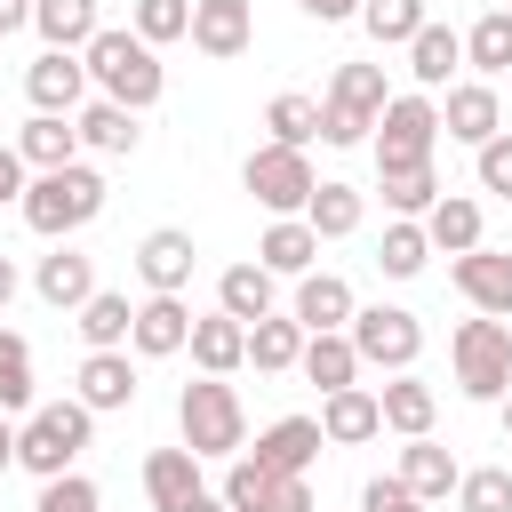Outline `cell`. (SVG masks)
<instances>
[{
	"label": "cell",
	"instance_id": "7402d4cb",
	"mask_svg": "<svg viewBox=\"0 0 512 512\" xmlns=\"http://www.w3.org/2000/svg\"><path fill=\"white\" fill-rule=\"evenodd\" d=\"M320 448H328L320 440V416H280V424L256 432V464H272V472H312Z\"/></svg>",
	"mask_w": 512,
	"mask_h": 512
},
{
	"label": "cell",
	"instance_id": "9a60e30c",
	"mask_svg": "<svg viewBox=\"0 0 512 512\" xmlns=\"http://www.w3.org/2000/svg\"><path fill=\"white\" fill-rule=\"evenodd\" d=\"M496 128H504V104H496V88H488V80H456V88H448V104H440V136L480 152Z\"/></svg>",
	"mask_w": 512,
	"mask_h": 512
},
{
	"label": "cell",
	"instance_id": "d6a6232c",
	"mask_svg": "<svg viewBox=\"0 0 512 512\" xmlns=\"http://www.w3.org/2000/svg\"><path fill=\"white\" fill-rule=\"evenodd\" d=\"M360 216H368V200H360L352 184H312V200H304V224H312L320 240H352Z\"/></svg>",
	"mask_w": 512,
	"mask_h": 512
},
{
	"label": "cell",
	"instance_id": "7a4b0ae2",
	"mask_svg": "<svg viewBox=\"0 0 512 512\" xmlns=\"http://www.w3.org/2000/svg\"><path fill=\"white\" fill-rule=\"evenodd\" d=\"M24 224L40 232V240H72L80 224H96L104 216V176L88 168V160H64V168H40V176H24Z\"/></svg>",
	"mask_w": 512,
	"mask_h": 512
},
{
	"label": "cell",
	"instance_id": "ee69618b",
	"mask_svg": "<svg viewBox=\"0 0 512 512\" xmlns=\"http://www.w3.org/2000/svg\"><path fill=\"white\" fill-rule=\"evenodd\" d=\"M376 192H384L392 216H424V208L440 200V176H432V168H400V176H376Z\"/></svg>",
	"mask_w": 512,
	"mask_h": 512
},
{
	"label": "cell",
	"instance_id": "f6af8a7d",
	"mask_svg": "<svg viewBox=\"0 0 512 512\" xmlns=\"http://www.w3.org/2000/svg\"><path fill=\"white\" fill-rule=\"evenodd\" d=\"M32 512H104V496H96V480L56 472V480H40V504H32Z\"/></svg>",
	"mask_w": 512,
	"mask_h": 512
},
{
	"label": "cell",
	"instance_id": "681fc988",
	"mask_svg": "<svg viewBox=\"0 0 512 512\" xmlns=\"http://www.w3.org/2000/svg\"><path fill=\"white\" fill-rule=\"evenodd\" d=\"M0 200H24V160H16V144H0Z\"/></svg>",
	"mask_w": 512,
	"mask_h": 512
},
{
	"label": "cell",
	"instance_id": "8992f818",
	"mask_svg": "<svg viewBox=\"0 0 512 512\" xmlns=\"http://www.w3.org/2000/svg\"><path fill=\"white\" fill-rule=\"evenodd\" d=\"M88 432H96V416H88L80 400H48V408H32V416L16 424V464H24L32 480H56V472L80 464Z\"/></svg>",
	"mask_w": 512,
	"mask_h": 512
},
{
	"label": "cell",
	"instance_id": "4316f807",
	"mask_svg": "<svg viewBox=\"0 0 512 512\" xmlns=\"http://www.w3.org/2000/svg\"><path fill=\"white\" fill-rule=\"evenodd\" d=\"M296 320H304V336L312 328H344L352 320V280H336V272H296V304H288Z\"/></svg>",
	"mask_w": 512,
	"mask_h": 512
},
{
	"label": "cell",
	"instance_id": "74e56055",
	"mask_svg": "<svg viewBox=\"0 0 512 512\" xmlns=\"http://www.w3.org/2000/svg\"><path fill=\"white\" fill-rule=\"evenodd\" d=\"M376 264H384V280H416V272L432 264V240H424V224H416V216H392V224H384V248H376Z\"/></svg>",
	"mask_w": 512,
	"mask_h": 512
},
{
	"label": "cell",
	"instance_id": "f35d334b",
	"mask_svg": "<svg viewBox=\"0 0 512 512\" xmlns=\"http://www.w3.org/2000/svg\"><path fill=\"white\" fill-rule=\"evenodd\" d=\"M416 24H424V0H360V32L376 48H408Z\"/></svg>",
	"mask_w": 512,
	"mask_h": 512
},
{
	"label": "cell",
	"instance_id": "60d3db41",
	"mask_svg": "<svg viewBox=\"0 0 512 512\" xmlns=\"http://www.w3.org/2000/svg\"><path fill=\"white\" fill-rule=\"evenodd\" d=\"M128 32L152 40V48H168V40L192 32V0H136V8H128Z\"/></svg>",
	"mask_w": 512,
	"mask_h": 512
},
{
	"label": "cell",
	"instance_id": "6da1fadb",
	"mask_svg": "<svg viewBox=\"0 0 512 512\" xmlns=\"http://www.w3.org/2000/svg\"><path fill=\"white\" fill-rule=\"evenodd\" d=\"M80 64H88V80H96L112 104H128V112H152V104H160V88H168L160 48H152V40H136V32H120V24H96V40L80 48Z\"/></svg>",
	"mask_w": 512,
	"mask_h": 512
},
{
	"label": "cell",
	"instance_id": "2e32d148",
	"mask_svg": "<svg viewBox=\"0 0 512 512\" xmlns=\"http://www.w3.org/2000/svg\"><path fill=\"white\" fill-rule=\"evenodd\" d=\"M72 400L88 416H112V408H136V360L128 352H88L80 376H72Z\"/></svg>",
	"mask_w": 512,
	"mask_h": 512
},
{
	"label": "cell",
	"instance_id": "f546056e",
	"mask_svg": "<svg viewBox=\"0 0 512 512\" xmlns=\"http://www.w3.org/2000/svg\"><path fill=\"white\" fill-rule=\"evenodd\" d=\"M400 488H416L424 504H440V496H456V456L432 440V432H416L408 448H400Z\"/></svg>",
	"mask_w": 512,
	"mask_h": 512
},
{
	"label": "cell",
	"instance_id": "ba28073f",
	"mask_svg": "<svg viewBox=\"0 0 512 512\" xmlns=\"http://www.w3.org/2000/svg\"><path fill=\"white\" fill-rule=\"evenodd\" d=\"M384 64H344L328 80V104H320V144H368L376 112H384Z\"/></svg>",
	"mask_w": 512,
	"mask_h": 512
},
{
	"label": "cell",
	"instance_id": "ac0fdd59",
	"mask_svg": "<svg viewBox=\"0 0 512 512\" xmlns=\"http://www.w3.org/2000/svg\"><path fill=\"white\" fill-rule=\"evenodd\" d=\"M184 352L200 360V376H232V368H248V320H232V312H192Z\"/></svg>",
	"mask_w": 512,
	"mask_h": 512
},
{
	"label": "cell",
	"instance_id": "5bb4252c",
	"mask_svg": "<svg viewBox=\"0 0 512 512\" xmlns=\"http://www.w3.org/2000/svg\"><path fill=\"white\" fill-rule=\"evenodd\" d=\"M192 264H200V248H192V232H176V224H160V232L136 240V272H144L152 296H184V288H192Z\"/></svg>",
	"mask_w": 512,
	"mask_h": 512
},
{
	"label": "cell",
	"instance_id": "1f68e13d",
	"mask_svg": "<svg viewBox=\"0 0 512 512\" xmlns=\"http://www.w3.org/2000/svg\"><path fill=\"white\" fill-rule=\"evenodd\" d=\"M192 488H200V456H192V448H152V456H144V496H152V512H176Z\"/></svg>",
	"mask_w": 512,
	"mask_h": 512
},
{
	"label": "cell",
	"instance_id": "9f6ffc18",
	"mask_svg": "<svg viewBox=\"0 0 512 512\" xmlns=\"http://www.w3.org/2000/svg\"><path fill=\"white\" fill-rule=\"evenodd\" d=\"M504 8H512V0H504Z\"/></svg>",
	"mask_w": 512,
	"mask_h": 512
},
{
	"label": "cell",
	"instance_id": "44dd1931",
	"mask_svg": "<svg viewBox=\"0 0 512 512\" xmlns=\"http://www.w3.org/2000/svg\"><path fill=\"white\" fill-rule=\"evenodd\" d=\"M32 288H40V304L80 312V304L96 296V264H88L80 248H64V240H56V256H40V272H32Z\"/></svg>",
	"mask_w": 512,
	"mask_h": 512
},
{
	"label": "cell",
	"instance_id": "83f0119b",
	"mask_svg": "<svg viewBox=\"0 0 512 512\" xmlns=\"http://www.w3.org/2000/svg\"><path fill=\"white\" fill-rule=\"evenodd\" d=\"M296 368H304L320 392H344V384L360 376V352H352V336H344V328H312V336H304V352H296Z\"/></svg>",
	"mask_w": 512,
	"mask_h": 512
},
{
	"label": "cell",
	"instance_id": "7c38bea8",
	"mask_svg": "<svg viewBox=\"0 0 512 512\" xmlns=\"http://www.w3.org/2000/svg\"><path fill=\"white\" fill-rule=\"evenodd\" d=\"M208 64H232V56H248V40H256V8L248 0H192V32H184Z\"/></svg>",
	"mask_w": 512,
	"mask_h": 512
},
{
	"label": "cell",
	"instance_id": "52a82bcc",
	"mask_svg": "<svg viewBox=\"0 0 512 512\" xmlns=\"http://www.w3.org/2000/svg\"><path fill=\"white\" fill-rule=\"evenodd\" d=\"M344 336H352L360 368H384V376L416 368V352H424V320H416L408 304H352Z\"/></svg>",
	"mask_w": 512,
	"mask_h": 512
},
{
	"label": "cell",
	"instance_id": "836d02e7",
	"mask_svg": "<svg viewBox=\"0 0 512 512\" xmlns=\"http://www.w3.org/2000/svg\"><path fill=\"white\" fill-rule=\"evenodd\" d=\"M464 64H472L480 80H504V72H512V8H488V16L464 32Z\"/></svg>",
	"mask_w": 512,
	"mask_h": 512
},
{
	"label": "cell",
	"instance_id": "11a10c76",
	"mask_svg": "<svg viewBox=\"0 0 512 512\" xmlns=\"http://www.w3.org/2000/svg\"><path fill=\"white\" fill-rule=\"evenodd\" d=\"M496 408H504V440H512V392H504V400H496Z\"/></svg>",
	"mask_w": 512,
	"mask_h": 512
},
{
	"label": "cell",
	"instance_id": "4dcf8cb0",
	"mask_svg": "<svg viewBox=\"0 0 512 512\" xmlns=\"http://www.w3.org/2000/svg\"><path fill=\"white\" fill-rule=\"evenodd\" d=\"M416 224H424V240H432V248H448V256L480 248V200H464V192H440Z\"/></svg>",
	"mask_w": 512,
	"mask_h": 512
},
{
	"label": "cell",
	"instance_id": "db71d44e",
	"mask_svg": "<svg viewBox=\"0 0 512 512\" xmlns=\"http://www.w3.org/2000/svg\"><path fill=\"white\" fill-rule=\"evenodd\" d=\"M8 464H16V424L0 416V472H8Z\"/></svg>",
	"mask_w": 512,
	"mask_h": 512
},
{
	"label": "cell",
	"instance_id": "f907efd6",
	"mask_svg": "<svg viewBox=\"0 0 512 512\" xmlns=\"http://www.w3.org/2000/svg\"><path fill=\"white\" fill-rule=\"evenodd\" d=\"M24 24H32V0H0V40L24 32Z\"/></svg>",
	"mask_w": 512,
	"mask_h": 512
},
{
	"label": "cell",
	"instance_id": "d6986e66",
	"mask_svg": "<svg viewBox=\"0 0 512 512\" xmlns=\"http://www.w3.org/2000/svg\"><path fill=\"white\" fill-rule=\"evenodd\" d=\"M376 432H384V408H376L368 384L320 392V440H328V448H360V440H376Z\"/></svg>",
	"mask_w": 512,
	"mask_h": 512
},
{
	"label": "cell",
	"instance_id": "e575fe53",
	"mask_svg": "<svg viewBox=\"0 0 512 512\" xmlns=\"http://www.w3.org/2000/svg\"><path fill=\"white\" fill-rule=\"evenodd\" d=\"M32 32L48 48H88L96 40V0H32Z\"/></svg>",
	"mask_w": 512,
	"mask_h": 512
},
{
	"label": "cell",
	"instance_id": "cb8c5ba5",
	"mask_svg": "<svg viewBox=\"0 0 512 512\" xmlns=\"http://www.w3.org/2000/svg\"><path fill=\"white\" fill-rule=\"evenodd\" d=\"M296 352H304V320H296V312H264V320H248V368H256V376H288Z\"/></svg>",
	"mask_w": 512,
	"mask_h": 512
},
{
	"label": "cell",
	"instance_id": "b9f144b4",
	"mask_svg": "<svg viewBox=\"0 0 512 512\" xmlns=\"http://www.w3.org/2000/svg\"><path fill=\"white\" fill-rule=\"evenodd\" d=\"M32 408V344L16 328H0V416Z\"/></svg>",
	"mask_w": 512,
	"mask_h": 512
},
{
	"label": "cell",
	"instance_id": "f1b7e54d",
	"mask_svg": "<svg viewBox=\"0 0 512 512\" xmlns=\"http://www.w3.org/2000/svg\"><path fill=\"white\" fill-rule=\"evenodd\" d=\"M376 408H384V432H400V440H416V432H432V416H440V392L432 384H416L408 368L376 392Z\"/></svg>",
	"mask_w": 512,
	"mask_h": 512
},
{
	"label": "cell",
	"instance_id": "bcb514c9",
	"mask_svg": "<svg viewBox=\"0 0 512 512\" xmlns=\"http://www.w3.org/2000/svg\"><path fill=\"white\" fill-rule=\"evenodd\" d=\"M472 176H480V192H504V200H512V136H504V128L472 152Z\"/></svg>",
	"mask_w": 512,
	"mask_h": 512
},
{
	"label": "cell",
	"instance_id": "816d5d0a",
	"mask_svg": "<svg viewBox=\"0 0 512 512\" xmlns=\"http://www.w3.org/2000/svg\"><path fill=\"white\" fill-rule=\"evenodd\" d=\"M176 512H232V504H224V496H208V488H192V496H184Z\"/></svg>",
	"mask_w": 512,
	"mask_h": 512
},
{
	"label": "cell",
	"instance_id": "5b68a950",
	"mask_svg": "<svg viewBox=\"0 0 512 512\" xmlns=\"http://www.w3.org/2000/svg\"><path fill=\"white\" fill-rule=\"evenodd\" d=\"M448 368H456V392L464 400H504L512 392V320L480 312L448 336Z\"/></svg>",
	"mask_w": 512,
	"mask_h": 512
},
{
	"label": "cell",
	"instance_id": "ffe728a7",
	"mask_svg": "<svg viewBox=\"0 0 512 512\" xmlns=\"http://www.w3.org/2000/svg\"><path fill=\"white\" fill-rule=\"evenodd\" d=\"M16 160L40 176V168H64V160H80V128H72V112H32L24 128H16Z\"/></svg>",
	"mask_w": 512,
	"mask_h": 512
},
{
	"label": "cell",
	"instance_id": "277c9868",
	"mask_svg": "<svg viewBox=\"0 0 512 512\" xmlns=\"http://www.w3.org/2000/svg\"><path fill=\"white\" fill-rule=\"evenodd\" d=\"M368 144H376V176L432 168V152H440V104H432L424 88H408V96H384V112H376Z\"/></svg>",
	"mask_w": 512,
	"mask_h": 512
},
{
	"label": "cell",
	"instance_id": "484cf974",
	"mask_svg": "<svg viewBox=\"0 0 512 512\" xmlns=\"http://www.w3.org/2000/svg\"><path fill=\"white\" fill-rule=\"evenodd\" d=\"M72 128H80V152H112V160H120V152H136V136H144V128H136V112H128V104H112V96L80 104V112H72Z\"/></svg>",
	"mask_w": 512,
	"mask_h": 512
},
{
	"label": "cell",
	"instance_id": "e0dca14e",
	"mask_svg": "<svg viewBox=\"0 0 512 512\" xmlns=\"http://www.w3.org/2000/svg\"><path fill=\"white\" fill-rule=\"evenodd\" d=\"M184 336H192L184 296H144L136 320H128V352H136V360H168V352H184Z\"/></svg>",
	"mask_w": 512,
	"mask_h": 512
},
{
	"label": "cell",
	"instance_id": "d590c367",
	"mask_svg": "<svg viewBox=\"0 0 512 512\" xmlns=\"http://www.w3.org/2000/svg\"><path fill=\"white\" fill-rule=\"evenodd\" d=\"M216 312H232V320H264V312H272V272H264V264H224V280H216Z\"/></svg>",
	"mask_w": 512,
	"mask_h": 512
},
{
	"label": "cell",
	"instance_id": "ab89813d",
	"mask_svg": "<svg viewBox=\"0 0 512 512\" xmlns=\"http://www.w3.org/2000/svg\"><path fill=\"white\" fill-rule=\"evenodd\" d=\"M264 128H272V144H296V152H304V144L320 136V104L296 96V88H280V96L264 104Z\"/></svg>",
	"mask_w": 512,
	"mask_h": 512
},
{
	"label": "cell",
	"instance_id": "c3c4849f",
	"mask_svg": "<svg viewBox=\"0 0 512 512\" xmlns=\"http://www.w3.org/2000/svg\"><path fill=\"white\" fill-rule=\"evenodd\" d=\"M296 8H304L312 24H352V16H360V0H296Z\"/></svg>",
	"mask_w": 512,
	"mask_h": 512
},
{
	"label": "cell",
	"instance_id": "8d00e7d4",
	"mask_svg": "<svg viewBox=\"0 0 512 512\" xmlns=\"http://www.w3.org/2000/svg\"><path fill=\"white\" fill-rule=\"evenodd\" d=\"M128 320H136V304L112 296V288H96V296L80 304V336H88V352H128Z\"/></svg>",
	"mask_w": 512,
	"mask_h": 512
},
{
	"label": "cell",
	"instance_id": "d4e9b609",
	"mask_svg": "<svg viewBox=\"0 0 512 512\" xmlns=\"http://www.w3.org/2000/svg\"><path fill=\"white\" fill-rule=\"evenodd\" d=\"M464 64V32H448V24H416V40H408V72H416V88L432 96V88H448V72Z\"/></svg>",
	"mask_w": 512,
	"mask_h": 512
},
{
	"label": "cell",
	"instance_id": "3957f363",
	"mask_svg": "<svg viewBox=\"0 0 512 512\" xmlns=\"http://www.w3.org/2000/svg\"><path fill=\"white\" fill-rule=\"evenodd\" d=\"M176 432H184V448L200 456V464H232L240 448H248V408H240V392L224 384V376H200V384H184L176 392Z\"/></svg>",
	"mask_w": 512,
	"mask_h": 512
},
{
	"label": "cell",
	"instance_id": "f5cc1de1",
	"mask_svg": "<svg viewBox=\"0 0 512 512\" xmlns=\"http://www.w3.org/2000/svg\"><path fill=\"white\" fill-rule=\"evenodd\" d=\"M8 304H16V264L0 256V312H8Z\"/></svg>",
	"mask_w": 512,
	"mask_h": 512
},
{
	"label": "cell",
	"instance_id": "4fadbf2b",
	"mask_svg": "<svg viewBox=\"0 0 512 512\" xmlns=\"http://www.w3.org/2000/svg\"><path fill=\"white\" fill-rule=\"evenodd\" d=\"M448 280H456V296H464L472 312L512 320V256H504V248H464V256L448 264Z\"/></svg>",
	"mask_w": 512,
	"mask_h": 512
},
{
	"label": "cell",
	"instance_id": "8fae6325",
	"mask_svg": "<svg viewBox=\"0 0 512 512\" xmlns=\"http://www.w3.org/2000/svg\"><path fill=\"white\" fill-rule=\"evenodd\" d=\"M24 96H32V112H80V104H88V64H80V48H40V56L24 64Z\"/></svg>",
	"mask_w": 512,
	"mask_h": 512
},
{
	"label": "cell",
	"instance_id": "603a6c76",
	"mask_svg": "<svg viewBox=\"0 0 512 512\" xmlns=\"http://www.w3.org/2000/svg\"><path fill=\"white\" fill-rule=\"evenodd\" d=\"M312 256H320V232H312L304 216H272V232L256 240V264H264L272 280H296V272H312Z\"/></svg>",
	"mask_w": 512,
	"mask_h": 512
},
{
	"label": "cell",
	"instance_id": "9c48e42d",
	"mask_svg": "<svg viewBox=\"0 0 512 512\" xmlns=\"http://www.w3.org/2000/svg\"><path fill=\"white\" fill-rule=\"evenodd\" d=\"M240 184L256 192V208H272V216H304V200H312V160L296 152V144H256L248 152V168H240Z\"/></svg>",
	"mask_w": 512,
	"mask_h": 512
},
{
	"label": "cell",
	"instance_id": "7bdbcfd3",
	"mask_svg": "<svg viewBox=\"0 0 512 512\" xmlns=\"http://www.w3.org/2000/svg\"><path fill=\"white\" fill-rule=\"evenodd\" d=\"M456 512H512V472L504 464L456 472Z\"/></svg>",
	"mask_w": 512,
	"mask_h": 512
},
{
	"label": "cell",
	"instance_id": "30bf717a",
	"mask_svg": "<svg viewBox=\"0 0 512 512\" xmlns=\"http://www.w3.org/2000/svg\"><path fill=\"white\" fill-rule=\"evenodd\" d=\"M216 496H224L232 512H312L304 472H272V464H256V456H232V472H224Z\"/></svg>",
	"mask_w": 512,
	"mask_h": 512
},
{
	"label": "cell",
	"instance_id": "7dc6e473",
	"mask_svg": "<svg viewBox=\"0 0 512 512\" xmlns=\"http://www.w3.org/2000/svg\"><path fill=\"white\" fill-rule=\"evenodd\" d=\"M360 512H424V496H416V488H400V472H384V480H368V488H360Z\"/></svg>",
	"mask_w": 512,
	"mask_h": 512
}]
</instances>
